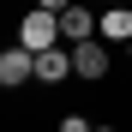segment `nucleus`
Instances as JSON below:
<instances>
[{"label": "nucleus", "instance_id": "nucleus-1", "mask_svg": "<svg viewBox=\"0 0 132 132\" xmlns=\"http://www.w3.org/2000/svg\"><path fill=\"white\" fill-rule=\"evenodd\" d=\"M18 42H24V48H60L66 42V30H60V12H48V6H30L24 18H18Z\"/></svg>", "mask_w": 132, "mask_h": 132}, {"label": "nucleus", "instance_id": "nucleus-11", "mask_svg": "<svg viewBox=\"0 0 132 132\" xmlns=\"http://www.w3.org/2000/svg\"><path fill=\"white\" fill-rule=\"evenodd\" d=\"M126 60H132V42H126Z\"/></svg>", "mask_w": 132, "mask_h": 132}, {"label": "nucleus", "instance_id": "nucleus-2", "mask_svg": "<svg viewBox=\"0 0 132 132\" xmlns=\"http://www.w3.org/2000/svg\"><path fill=\"white\" fill-rule=\"evenodd\" d=\"M72 72H78L84 84H102V78H108V42H102V36L72 42Z\"/></svg>", "mask_w": 132, "mask_h": 132}, {"label": "nucleus", "instance_id": "nucleus-9", "mask_svg": "<svg viewBox=\"0 0 132 132\" xmlns=\"http://www.w3.org/2000/svg\"><path fill=\"white\" fill-rule=\"evenodd\" d=\"M108 6H126V0H108Z\"/></svg>", "mask_w": 132, "mask_h": 132}, {"label": "nucleus", "instance_id": "nucleus-10", "mask_svg": "<svg viewBox=\"0 0 132 132\" xmlns=\"http://www.w3.org/2000/svg\"><path fill=\"white\" fill-rule=\"evenodd\" d=\"M96 132H114V126H96Z\"/></svg>", "mask_w": 132, "mask_h": 132}, {"label": "nucleus", "instance_id": "nucleus-4", "mask_svg": "<svg viewBox=\"0 0 132 132\" xmlns=\"http://www.w3.org/2000/svg\"><path fill=\"white\" fill-rule=\"evenodd\" d=\"M66 78H78L72 72V48H42L36 54V84H66Z\"/></svg>", "mask_w": 132, "mask_h": 132}, {"label": "nucleus", "instance_id": "nucleus-5", "mask_svg": "<svg viewBox=\"0 0 132 132\" xmlns=\"http://www.w3.org/2000/svg\"><path fill=\"white\" fill-rule=\"evenodd\" d=\"M96 24H102V12L78 6V0H72L66 12H60V30H66V42H90V36H96Z\"/></svg>", "mask_w": 132, "mask_h": 132}, {"label": "nucleus", "instance_id": "nucleus-6", "mask_svg": "<svg viewBox=\"0 0 132 132\" xmlns=\"http://www.w3.org/2000/svg\"><path fill=\"white\" fill-rule=\"evenodd\" d=\"M96 36H102V42H132V6H102Z\"/></svg>", "mask_w": 132, "mask_h": 132}, {"label": "nucleus", "instance_id": "nucleus-7", "mask_svg": "<svg viewBox=\"0 0 132 132\" xmlns=\"http://www.w3.org/2000/svg\"><path fill=\"white\" fill-rule=\"evenodd\" d=\"M60 132H96V126L84 120V114H60Z\"/></svg>", "mask_w": 132, "mask_h": 132}, {"label": "nucleus", "instance_id": "nucleus-3", "mask_svg": "<svg viewBox=\"0 0 132 132\" xmlns=\"http://www.w3.org/2000/svg\"><path fill=\"white\" fill-rule=\"evenodd\" d=\"M30 78H36V48H24V42H18V48L0 54V84H6V90H24Z\"/></svg>", "mask_w": 132, "mask_h": 132}, {"label": "nucleus", "instance_id": "nucleus-8", "mask_svg": "<svg viewBox=\"0 0 132 132\" xmlns=\"http://www.w3.org/2000/svg\"><path fill=\"white\" fill-rule=\"evenodd\" d=\"M30 6H48V12H66L72 0H30Z\"/></svg>", "mask_w": 132, "mask_h": 132}]
</instances>
